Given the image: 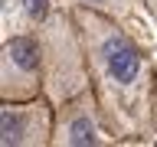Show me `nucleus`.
<instances>
[{
  "mask_svg": "<svg viewBox=\"0 0 157 147\" xmlns=\"http://www.w3.org/2000/svg\"><path fill=\"white\" fill-rule=\"evenodd\" d=\"M72 17L82 33L88 88L115 141H144L157 131V72L121 23L105 10L75 3Z\"/></svg>",
  "mask_w": 157,
  "mask_h": 147,
  "instance_id": "nucleus-1",
  "label": "nucleus"
},
{
  "mask_svg": "<svg viewBox=\"0 0 157 147\" xmlns=\"http://www.w3.org/2000/svg\"><path fill=\"white\" fill-rule=\"evenodd\" d=\"M39 43H43V66H46V95L62 105L72 95L88 88V66H85V46H82V33L78 23L69 13L49 17L39 29Z\"/></svg>",
  "mask_w": 157,
  "mask_h": 147,
  "instance_id": "nucleus-2",
  "label": "nucleus"
},
{
  "mask_svg": "<svg viewBox=\"0 0 157 147\" xmlns=\"http://www.w3.org/2000/svg\"><path fill=\"white\" fill-rule=\"evenodd\" d=\"M46 95V66L39 33H17L3 39L0 49V101Z\"/></svg>",
  "mask_w": 157,
  "mask_h": 147,
  "instance_id": "nucleus-3",
  "label": "nucleus"
},
{
  "mask_svg": "<svg viewBox=\"0 0 157 147\" xmlns=\"http://www.w3.org/2000/svg\"><path fill=\"white\" fill-rule=\"evenodd\" d=\"M52 127H56V101L49 95L0 105V144L3 147H49Z\"/></svg>",
  "mask_w": 157,
  "mask_h": 147,
  "instance_id": "nucleus-4",
  "label": "nucleus"
},
{
  "mask_svg": "<svg viewBox=\"0 0 157 147\" xmlns=\"http://www.w3.org/2000/svg\"><path fill=\"white\" fill-rule=\"evenodd\" d=\"M108 141H115V134L108 131V121L92 88L56 105V127H52L56 147H101Z\"/></svg>",
  "mask_w": 157,
  "mask_h": 147,
  "instance_id": "nucleus-5",
  "label": "nucleus"
},
{
  "mask_svg": "<svg viewBox=\"0 0 157 147\" xmlns=\"http://www.w3.org/2000/svg\"><path fill=\"white\" fill-rule=\"evenodd\" d=\"M144 3H151V10H154V13H157V0H144Z\"/></svg>",
  "mask_w": 157,
  "mask_h": 147,
  "instance_id": "nucleus-6",
  "label": "nucleus"
}]
</instances>
